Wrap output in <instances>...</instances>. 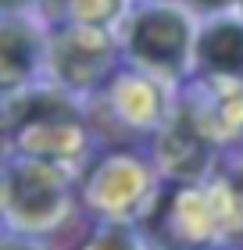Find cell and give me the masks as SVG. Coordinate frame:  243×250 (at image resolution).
<instances>
[{
    "label": "cell",
    "instance_id": "obj_5",
    "mask_svg": "<svg viewBox=\"0 0 243 250\" xmlns=\"http://www.w3.org/2000/svg\"><path fill=\"white\" fill-rule=\"evenodd\" d=\"M222 236H243V154L229 157L207 186Z\"/></svg>",
    "mask_w": 243,
    "mask_h": 250
},
{
    "label": "cell",
    "instance_id": "obj_7",
    "mask_svg": "<svg viewBox=\"0 0 243 250\" xmlns=\"http://www.w3.org/2000/svg\"><path fill=\"white\" fill-rule=\"evenodd\" d=\"M197 58L211 72L222 75H243V25L236 21H218L200 36L197 43Z\"/></svg>",
    "mask_w": 243,
    "mask_h": 250
},
{
    "label": "cell",
    "instance_id": "obj_12",
    "mask_svg": "<svg viewBox=\"0 0 243 250\" xmlns=\"http://www.w3.org/2000/svg\"><path fill=\"white\" fill-rule=\"evenodd\" d=\"M18 4H25V0H4V7H7V11H15Z\"/></svg>",
    "mask_w": 243,
    "mask_h": 250
},
{
    "label": "cell",
    "instance_id": "obj_13",
    "mask_svg": "<svg viewBox=\"0 0 243 250\" xmlns=\"http://www.w3.org/2000/svg\"><path fill=\"white\" fill-rule=\"evenodd\" d=\"M204 250H215V247H204Z\"/></svg>",
    "mask_w": 243,
    "mask_h": 250
},
{
    "label": "cell",
    "instance_id": "obj_3",
    "mask_svg": "<svg viewBox=\"0 0 243 250\" xmlns=\"http://www.w3.org/2000/svg\"><path fill=\"white\" fill-rule=\"evenodd\" d=\"M111 64V43L100 29H65L54 40V68L72 86H93Z\"/></svg>",
    "mask_w": 243,
    "mask_h": 250
},
{
    "label": "cell",
    "instance_id": "obj_10",
    "mask_svg": "<svg viewBox=\"0 0 243 250\" xmlns=\"http://www.w3.org/2000/svg\"><path fill=\"white\" fill-rule=\"evenodd\" d=\"M0 250H40L36 243H29V240H4V247Z\"/></svg>",
    "mask_w": 243,
    "mask_h": 250
},
{
    "label": "cell",
    "instance_id": "obj_4",
    "mask_svg": "<svg viewBox=\"0 0 243 250\" xmlns=\"http://www.w3.org/2000/svg\"><path fill=\"white\" fill-rule=\"evenodd\" d=\"M186 21L176 11H147L133 25V54L157 68H179L186 54Z\"/></svg>",
    "mask_w": 243,
    "mask_h": 250
},
{
    "label": "cell",
    "instance_id": "obj_6",
    "mask_svg": "<svg viewBox=\"0 0 243 250\" xmlns=\"http://www.w3.org/2000/svg\"><path fill=\"white\" fill-rule=\"evenodd\" d=\"M161 165L172 179H197L207 168V140L190 122L172 125L161 140Z\"/></svg>",
    "mask_w": 243,
    "mask_h": 250
},
{
    "label": "cell",
    "instance_id": "obj_1",
    "mask_svg": "<svg viewBox=\"0 0 243 250\" xmlns=\"http://www.w3.org/2000/svg\"><path fill=\"white\" fill-rule=\"evenodd\" d=\"M4 208L18 229H50L68 214V183L57 172V161L29 157L7 165Z\"/></svg>",
    "mask_w": 243,
    "mask_h": 250
},
{
    "label": "cell",
    "instance_id": "obj_11",
    "mask_svg": "<svg viewBox=\"0 0 243 250\" xmlns=\"http://www.w3.org/2000/svg\"><path fill=\"white\" fill-rule=\"evenodd\" d=\"M197 7H207V11H218V7H225L229 0H193Z\"/></svg>",
    "mask_w": 243,
    "mask_h": 250
},
{
    "label": "cell",
    "instance_id": "obj_8",
    "mask_svg": "<svg viewBox=\"0 0 243 250\" xmlns=\"http://www.w3.org/2000/svg\"><path fill=\"white\" fill-rule=\"evenodd\" d=\"M32 36L18 25H4V36H0V61H4V86H15L22 75H29L32 68Z\"/></svg>",
    "mask_w": 243,
    "mask_h": 250
},
{
    "label": "cell",
    "instance_id": "obj_9",
    "mask_svg": "<svg viewBox=\"0 0 243 250\" xmlns=\"http://www.w3.org/2000/svg\"><path fill=\"white\" fill-rule=\"evenodd\" d=\"M83 250H140V243H136L133 232L122 229L118 222H108V225H100L93 232V240H89Z\"/></svg>",
    "mask_w": 243,
    "mask_h": 250
},
{
    "label": "cell",
    "instance_id": "obj_2",
    "mask_svg": "<svg viewBox=\"0 0 243 250\" xmlns=\"http://www.w3.org/2000/svg\"><path fill=\"white\" fill-rule=\"evenodd\" d=\"M89 208L108 222H125L147 204V172L133 165V157H114L89 183Z\"/></svg>",
    "mask_w": 243,
    "mask_h": 250
}]
</instances>
